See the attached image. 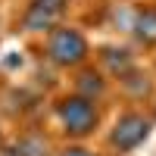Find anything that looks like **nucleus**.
<instances>
[{
    "mask_svg": "<svg viewBox=\"0 0 156 156\" xmlns=\"http://www.w3.org/2000/svg\"><path fill=\"white\" fill-rule=\"evenodd\" d=\"M50 119L62 144L69 140H90L106 119V103L81 97L75 90H62L50 100Z\"/></svg>",
    "mask_w": 156,
    "mask_h": 156,
    "instance_id": "nucleus-1",
    "label": "nucleus"
},
{
    "mask_svg": "<svg viewBox=\"0 0 156 156\" xmlns=\"http://www.w3.org/2000/svg\"><path fill=\"white\" fill-rule=\"evenodd\" d=\"M41 56L50 69L56 72H75L94 56V44H90L87 31L75 22H59L41 37Z\"/></svg>",
    "mask_w": 156,
    "mask_h": 156,
    "instance_id": "nucleus-2",
    "label": "nucleus"
},
{
    "mask_svg": "<svg viewBox=\"0 0 156 156\" xmlns=\"http://www.w3.org/2000/svg\"><path fill=\"white\" fill-rule=\"evenodd\" d=\"M153 128H156V119L147 106H128L125 103L106 125L103 150H106V156H131L153 137Z\"/></svg>",
    "mask_w": 156,
    "mask_h": 156,
    "instance_id": "nucleus-3",
    "label": "nucleus"
},
{
    "mask_svg": "<svg viewBox=\"0 0 156 156\" xmlns=\"http://www.w3.org/2000/svg\"><path fill=\"white\" fill-rule=\"evenodd\" d=\"M90 62L109 78V81H115V78H122L125 72H131L134 66H140V50L134 44H100L94 47V56H90Z\"/></svg>",
    "mask_w": 156,
    "mask_h": 156,
    "instance_id": "nucleus-4",
    "label": "nucleus"
},
{
    "mask_svg": "<svg viewBox=\"0 0 156 156\" xmlns=\"http://www.w3.org/2000/svg\"><path fill=\"white\" fill-rule=\"evenodd\" d=\"M128 37H131V44L140 53H156V0H137V3H131Z\"/></svg>",
    "mask_w": 156,
    "mask_h": 156,
    "instance_id": "nucleus-5",
    "label": "nucleus"
},
{
    "mask_svg": "<svg viewBox=\"0 0 156 156\" xmlns=\"http://www.w3.org/2000/svg\"><path fill=\"white\" fill-rule=\"evenodd\" d=\"M112 90L119 94L128 106H147L156 97V75L144 66H134L131 72H125L122 78L112 81Z\"/></svg>",
    "mask_w": 156,
    "mask_h": 156,
    "instance_id": "nucleus-6",
    "label": "nucleus"
},
{
    "mask_svg": "<svg viewBox=\"0 0 156 156\" xmlns=\"http://www.w3.org/2000/svg\"><path fill=\"white\" fill-rule=\"evenodd\" d=\"M59 22H66V9L41 3V0H28L22 6V12H19V31L22 34H34V37H44Z\"/></svg>",
    "mask_w": 156,
    "mask_h": 156,
    "instance_id": "nucleus-7",
    "label": "nucleus"
},
{
    "mask_svg": "<svg viewBox=\"0 0 156 156\" xmlns=\"http://www.w3.org/2000/svg\"><path fill=\"white\" fill-rule=\"evenodd\" d=\"M69 90H75V94H81V97H90V100L106 103L109 94H112V81L94 66V62H84L81 69L72 72V78H69Z\"/></svg>",
    "mask_w": 156,
    "mask_h": 156,
    "instance_id": "nucleus-8",
    "label": "nucleus"
},
{
    "mask_svg": "<svg viewBox=\"0 0 156 156\" xmlns=\"http://www.w3.org/2000/svg\"><path fill=\"white\" fill-rule=\"evenodd\" d=\"M56 147L47 134H37V131H25L16 140V156H53Z\"/></svg>",
    "mask_w": 156,
    "mask_h": 156,
    "instance_id": "nucleus-9",
    "label": "nucleus"
},
{
    "mask_svg": "<svg viewBox=\"0 0 156 156\" xmlns=\"http://www.w3.org/2000/svg\"><path fill=\"white\" fill-rule=\"evenodd\" d=\"M53 156H106L87 144V140H69V144H59Z\"/></svg>",
    "mask_w": 156,
    "mask_h": 156,
    "instance_id": "nucleus-10",
    "label": "nucleus"
},
{
    "mask_svg": "<svg viewBox=\"0 0 156 156\" xmlns=\"http://www.w3.org/2000/svg\"><path fill=\"white\" fill-rule=\"evenodd\" d=\"M41 3H50V6H59V9H66V12H69V0H41Z\"/></svg>",
    "mask_w": 156,
    "mask_h": 156,
    "instance_id": "nucleus-11",
    "label": "nucleus"
},
{
    "mask_svg": "<svg viewBox=\"0 0 156 156\" xmlns=\"http://www.w3.org/2000/svg\"><path fill=\"white\" fill-rule=\"evenodd\" d=\"M3 140H6V137H3V125H0V150H3Z\"/></svg>",
    "mask_w": 156,
    "mask_h": 156,
    "instance_id": "nucleus-12",
    "label": "nucleus"
},
{
    "mask_svg": "<svg viewBox=\"0 0 156 156\" xmlns=\"http://www.w3.org/2000/svg\"><path fill=\"white\" fill-rule=\"evenodd\" d=\"M153 75H156V53H153Z\"/></svg>",
    "mask_w": 156,
    "mask_h": 156,
    "instance_id": "nucleus-13",
    "label": "nucleus"
},
{
    "mask_svg": "<svg viewBox=\"0 0 156 156\" xmlns=\"http://www.w3.org/2000/svg\"><path fill=\"white\" fill-rule=\"evenodd\" d=\"M0 28H3V22H0Z\"/></svg>",
    "mask_w": 156,
    "mask_h": 156,
    "instance_id": "nucleus-14",
    "label": "nucleus"
}]
</instances>
